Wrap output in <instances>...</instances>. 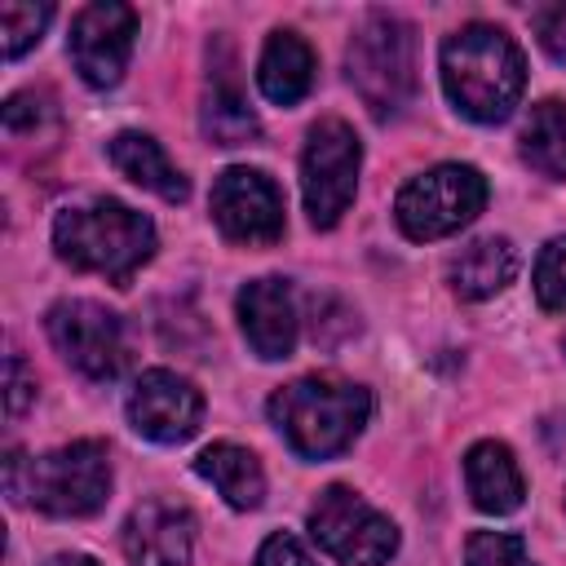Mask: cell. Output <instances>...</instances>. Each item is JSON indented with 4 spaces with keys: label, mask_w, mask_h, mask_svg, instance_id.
Masks as SVG:
<instances>
[{
    "label": "cell",
    "mask_w": 566,
    "mask_h": 566,
    "mask_svg": "<svg viewBox=\"0 0 566 566\" xmlns=\"http://www.w3.org/2000/svg\"><path fill=\"white\" fill-rule=\"evenodd\" d=\"M442 88L460 115L500 124L526 88V57L504 27L469 22L442 40Z\"/></svg>",
    "instance_id": "cell-1"
},
{
    "label": "cell",
    "mask_w": 566,
    "mask_h": 566,
    "mask_svg": "<svg viewBox=\"0 0 566 566\" xmlns=\"http://www.w3.org/2000/svg\"><path fill=\"white\" fill-rule=\"evenodd\" d=\"M53 248L71 270L128 287L133 274L155 256V226L119 199H93L53 217Z\"/></svg>",
    "instance_id": "cell-2"
},
{
    "label": "cell",
    "mask_w": 566,
    "mask_h": 566,
    "mask_svg": "<svg viewBox=\"0 0 566 566\" xmlns=\"http://www.w3.org/2000/svg\"><path fill=\"white\" fill-rule=\"evenodd\" d=\"M371 394L340 376H301L270 398V420L301 460L340 455L367 424Z\"/></svg>",
    "instance_id": "cell-3"
},
{
    "label": "cell",
    "mask_w": 566,
    "mask_h": 566,
    "mask_svg": "<svg viewBox=\"0 0 566 566\" xmlns=\"http://www.w3.org/2000/svg\"><path fill=\"white\" fill-rule=\"evenodd\" d=\"M4 486L49 517H93L111 495V455L97 438L66 442L35 460L13 451L4 460Z\"/></svg>",
    "instance_id": "cell-4"
},
{
    "label": "cell",
    "mask_w": 566,
    "mask_h": 566,
    "mask_svg": "<svg viewBox=\"0 0 566 566\" xmlns=\"http://www.w3.org/2000/svg\"><path fill=\"white\" fill-rule=\"evenodd\" d=\"M345 75L376 119L398 115L416 88V35H411V27L394 13H371L345 49Z\"/></svg>",
    "instance_id": "cell-5"
},
{
    "label": "cell",
    "mask_w": 566,
    "mask_h": 566,
    "mask_svg": "<svg viewBox=\"0 0 566 566\" xmlns=\"http://www.w3.org/2000/svg\"><path fill=\"white\" fill-rule=\"evenodd\" d=\"M486 208V177L473 164H438L411 177L394 199V221L407 239H447Z\"/></svg>",
    "instance_id": "cell-6"
},
{
    "label": "cell",
    "mask_w": 566,
    "mask_h": 566,
    "mask_svg": "<svg viewBox=\"0 0 566 566\" xmlns=\"http://www.w3.org/2000/svg\"><path fill=\"white\" fill-rule=\"evenodd\" d=\"M358 164H363V146L345 119L327 115L310 128L305 155H301V195H305L310 226L332 230L345 217L358 190Z\"/></svg>",
    "instance_id": "cell-7"
},
{
    "label": "cell",
    "mask_w": 566,
    "mask_h": 566,
    "mask_svg": "<svg viewBox=\"0 0 566 566\" xmlns=\"http://www.w3.org/2000/svg\"><path fill=\"white\" fill-rule=\"evenodd\" d=\"M310 535L340 566H380L398 548V526L349 486H327L314 500Z\"/></svg>",
    "instance_id": "cell-8"
},
{
    "label": "cell",
    "mask_w": 566,
    "mask_h": 566,
    "mask_svg": "<svg viewBox=\"0 0 566 566\" xmlns=\"http://www.w3.org/2000/svg\"><path fill=\"white\" fill-rule=\"evenodd\" d=\"M53 349L88 380H115L128 363V340L119 318L97 301H57L44 318Z\"/></svg>",
    "instance_id": "cell-9"
},
{
    "label": "cell",
    "mask_w": 566,
    "mask_h": 566,
    "mask_svg": "<svg viewBox=\"0 0 566 566\" xmlns=\"http://www.w3.org/2000/svg\"><path fill=\"white\" fill-rule=\"evenodd\" d=\"M212 221L230 243H248V248H265L283 239V195L279 186L261 172V168H226L212 181Z\"/></svg>",
    "instance_id": "cell-10"
},
{
    "label": "cell",
    "mask_w": 566,
    "mask_h": 566,
    "mask_svg": "<svg viewBox=\"0 0 566 566\" xmlns=\"http://www.w3.org/2000/svg\"><path fill=\"white\" fill-rule=\"evenodd\" d=\"M133 35H137V13L119 0H97L84 4L71 22L66 53L88 88H115L128 71L133 57Z\"/></svg>",
    "instance_id": "cell-11"
},
{
    "label": "cell",
    "mask_w": 566,
    "mask_h": 566,
    "mask_svg": "<svg viewBox=\"0 0 566 566\" xmlns=\"http://www.w3.org/2000/svg\"><path fill=\"white\" fill-rule=\"evenodd\" d=\"M199 420H203L199 389L168 367L142 371L137 385L128 389V424L150 442H164V447L186 442V438H195Z\"/></svg>",
    "instance_id": "cell-12"
},
{
    "label": "cell",
    "mask_w": 566,
    "mask_h": 566,
    "mask_svg": "<svg viewBox=\"0 0 566 566\" xmlns=\"http://www.w3.org/2000/svg\"><path fill=\"white\" fill-rule=\"evenodd\" d=\"M234 310H239V327H243V336H248L256 358L274 363V358H287L296 349L301 318H296V296H292L287 279L265 274V279L243 283Z\"/></svg>",
    "instance_id": "cell-13"
},
{
    "label": "cell",
    "mask_w": 566,
    "mask_h": 566,
    "mask_svg": "<svg viewBox=\"0 0 566 566\" xmlns=\"http://www.w3.org/2000/svg\"><path fill=\"white\" fill-rule=\"evenodd\" d=\"M119 544L128 566H186L195 544V517L172 500H146L128 513Z\"/></svg>",
    "instance_id": "cell-14"
},
{
    "label": "cell",
    "mask_w": 566,
    "mask_h": 566,
    "mask_svg": "<svg viewBox=\"0 0 566 566\" xmlns=\"http://www.w3.org/2000/svg\"><path fill=\"white\" fill-rule=\"evenodd\" d=\"M464 486H469V500L491 517H504V513L522 509V495H526V482H522V469H517L513 451L495 438L473 442L464 451Z\"/></svg>",
    "instance_id": "cell-15"
},
{
    "label": "cell",
    "mask_w": 566,
    "mask_h": 566,
    "mask_svg": "<svg viewBox=\"0 0 566 566\" xmlns=\"http://www.w3.org/2000/svg\"><path fill=\"white\" fill-rule=\"evenodd\" d=\"M256 84L274 106H296L314 84V49L287 27L270 31L256 62Z\"/></svg>",
    "instance_id": "cell-16"
},
{
    "label": "cell",
    "mask_w": 566,
    "mask_h": 566,
    "mask_svg": "<svg viewBox=\"0 0 566 566\" xmlns=\"http://www.w3.org/2000/svg\"><path fill=\"white\" fill-rule=\"evenodd\" d=\"M106 155H111V164H115L133 186H142V190H150V195H159V199H168V203H181V199L190 195L181 168L164 155V146H159L150 133H115L111 146H106Z\"/></svg>",
    "instance_id": "cell-17"
},
{
    "label": "cell",
    "mask_w": 566,
    "mask_h": 566,
    "mask_svg": "<svg viewBox=\"0 0 566 566\" xmlns=\"http://www.w3.org/2000/svg\"><path fill=\"white\" fill-rule=\"evenodd\" d=\"M517 274V248L500 234H486V239H473L469 248H460V256L451 261L447 279H451V292L460 301H486L495 292H504Z\"/></svg>",
    "instance_id": "cell-18"
},
{
    "label": "cell",
    "mask_w": 566,
    "mask_h": 566,
    "mask_svg": "<svg viewBox=\"0 0 566 566\" xmlns=\"http://www.w3.org/2000/svg\"><path fill=\"white\" fill-rule=\"evenodd\" d=\"M199 124H203V137L212 146H243L261 133V119L256 111L248 106V97L239 93V80H234V62L226 57V66H217L208 75V93H203V106H199Z\"/></svg>",
    "instance_id": "cell-19"
},
{
    "label": "cell",
    "mask_w": 566,
    "mask_h": 566,
    "mask_svg": "<svg viewBox=\"0 0 566 566\" xmlns=\"http://www.w3.org/2000/svg\"><path fill=\"white\" fill-rule=\"evenodd\" d=\"M195 473H199L203 482H212L217 495H221L230 509H256V504L265 500V473H261V460H256L248 447L212 442V447L199 451Z\"/></svg>",
    "instance_id": "cell-20"
},
{
    "label": "cell",
    "mask_w": 566,
    "mask_h": 566,
    "mask_svg": "<svg viewBox=\"0 0 566 566\" xmlns=\"http://www.w3.org/2000/svg\"><path fill=\"white\" fill-rule=\"evenodd\" d=\"M517 142H522V159L539 177L566 181V102H557V97L535 102Z\"/></svg>",
    "instance_id": "cell-21"
},
{
    "label": "cell",
    "mask_w": 566,
    "mask_h": 566,
    "mask_svg": "<svg viewBox=\"0 0 566 566\" xmlns=\"http://www.w3.org/2000/svg\"><path fill=\"white\" fill-rule=\"evenodd\" d=\"M53 9L49 4H31V0H4L0 4V31H4V57H22L31 44H40L44 27H49Z\"/></svg>",
    "instance_id": "cell-22"
},
{
    "label": "cell",
    "mask_w": 566,
    "mask_h": 566,
    "mask_svg": "<svg viewBox=\"0 0 566 566\" xmlns=\"http://www.w3.org/2000/svg\"><path fill=\"white\" fill-rule=\"evenodd\" d=\"M535 301L553 314H566V234L548 239L535 256Z\"/></svg>",
    "instance_id": "cell-23"
},
{
    "label": "cell",
    "mask_w": 566,
    "mask_h": 566,
    "mask_svg": "<svg viewBox=\"0 0 566 566\" xmlns=\"http://www.w3.org/2000/svg\"><path fill=\"white\" fill-rule=\"evenodd\" d=\"M464 566H531V553L509 531H473L464 544Z\"/></svg>",
    "instance_id": "cell-24"
},
{
    "label": "cell",
    "mask_w": 566,
    "mask_h": 566,
    "mask_svg": "<svg viewBox=\"0 0 566 566\" xmlns=\"http://www.w3.org/2000/svg\"><path fill=\"white\" fill-rule=\"evenodd\" d=\"M531 27H535V40L544 44V53L557 57V62H566V0L539 4L531 13Z\"/></svg>",
    "instance_id": "cell-25"
},
{
    "label": "cell",
    "mask_w": 566,
    "mask_h": 566,
    "mask_svg": "<svg viewBox=\"0 0 566 566\" xmlns=\"http://www.w3.org/2000/svg\"><path fill=\"white\" fill-rule=\"evenodd\" d=\"M4 402H9V416H22L31 402H35V376L27 371V363H22V354H9V363H4Z\"/></svg>",
    "instance_id": "cell-26"
},
{
    "label": "cell",
    "mask_w": 566,
    "mask_h": 566,
    "mask_svg": "<svg viewBox=\"0 0 566 566\" xmlns=\"http://www.w3.org/2000/svg\"><path fill=\"white\" fill-rule=\"evenodd\" d=\"M256 566H318L305 544L296 535H270L261 548H256Z\"/></svg>",
    "instance_id": "cell-27"
},
{
    "label": "cell",
    "mask_w": 566,
    "mask_h": 566,
    "mask_svg": "<svg viewBox=\"0 0 566 566\" xmlns=\"http://www.w3.org/2000/svg\"><path fill=\"white\" fill-rule=\"evenodd\" d=\"M44 566H97V562L84 557V553H57V557H49Z\"/></svg>",
    "instance_id": "cell-28"
}]
</instances>
